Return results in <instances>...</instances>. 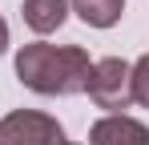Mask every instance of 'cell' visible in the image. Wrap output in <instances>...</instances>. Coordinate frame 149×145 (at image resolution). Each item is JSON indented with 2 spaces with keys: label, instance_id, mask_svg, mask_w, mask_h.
<instances>
[{
  "label": "cell",
  "instance_id": "1",
  "mask_svg": "<svg viewBox=\"0 0 149 145\" xmlns=\"http://www.w3.org/2000/svg\"><path fill=\"white\" fill-rule=\"evenodd\" d=\"M89 72L93 61L81 45H45V40H32L16 52V77L20 85L32 89L40 97H73L85 93L89 85Z\"/></svg>",
  "mask_w": 149,
  "mask_h": 145
},
{
  "label": "cell",
  "instance_id": "2",
  "mask_svg": "<svg viewBox=\"0 0 149 145\" xmlns=\"http://www.w3.org/2000/svg\"><path fill=\"white\" fill-rule=\"evenodd\" d=\"M85 93H89V101H93L97 109L125 113V109L133 105V65L121 61V56L93 61V72H89Z\"/></svg>",
  "mask_w": 149,
  "mask_h": 145
},
{
  "label": "cell",
  "instance_id": "3",
  "mask_svg": "<svg viewBox=\"0 0 149 145\" xmlns=\"http://www.w3.org/2000/svg\"><path fill=\"white\" fill-rule=\"evenodd\" d=\"M0 145H65V129L40 109H12L0 117Z\"/></svg>",
  "mask_w": 149,
  "mask_h": 145
},
{
  "label": "cell",
  "instance_id": "4",
  "mask_svg": "<svg viewBox=\"0 0 149 145\" xmlns=\"http://www.w3.org/2000/svg\"><path fill=\"white\" fill-rule=\"evenodd\" d=\"M89 145H149V129L129 113H109L89 129Z\"/></svg>",
  "mask_w": 149,
  "mask_h": 145
},
{
  "label": "cell",
  "instance_id": "5",
  "mask_svg": "<svg viewBox=\"0 0 149 145\" xmlns=\"http://www.w3.org/2000/svg\"><path fill=\"white\" fill-rule=\"evenodd\" d=\"M20 16H24V24L32 32L49 36V32H56L61 24L69 20V0H24Z\"/></svg>",
  "mask_w": 149,
  "mask_h": 145
},
{
  "label": "cell",
  "instance_id": "6",
  "mask_svg": "<svg viewBox=\"0 0 149 145\" xmlns=\"http://www.w3.org/2000/svg\"><path fill=\"white\" fill-rule=\"evenodd\" d=\"M69 12H77L93 28H113L125 12V0H69Z\"/></svg>",
  "mask_w": 149,
  "mask_h": 145
},
{
  "label": "cell",
  "instance_id": "7",
  "mask_svg": "<svg viewBox=\"0 0 149 145\" xmlns=\"http://www.w3.org/2000/svg\"><path fill=\"white\" fill-rule=\"evenodd\" d=\"M133 101L149 109V52L133 61Z\"/></svg>",
  "mask_w": 149,
  "mask_h": 145
},
{
  "label": "cell",
  "instance_id": "8",
  "mask_svg": "<svg viewBox=\"0 0 149 145\" xmlns=\"http://www.w3.org/2000/svg\"><path fill=\"white\" fill-rule=\"evenodd\" d=\"M8 48V24H4V16H0V52Z\"/></svg>",
  "mask_w": 149,
  "mask_h": 145
},
{
  "label": "cell",
  "instance_id": "9",
  "mask_svg": "<svg viewBox=\"0 0 149 145\" xmlns=\"http://www.w3.org/2000/svg\"><path fill=\"white\" fill-rule=\"evenodd\" d=\"M65 145H77V141H65Z\"/></svg>",
  "mask_w": 149,
  "mask_h": 145
}]
</instances>
